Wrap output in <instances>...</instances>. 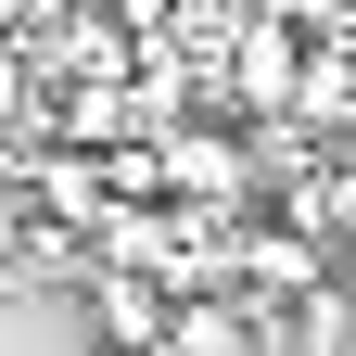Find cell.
<instances>
[{"label": "cell", "instance_id": "obj_1", "mask_svg": "<svg viewBox=\"0 0 356 356\" xmlns=\"http://www.w3.org/2000/svg\"><path fill=\"white\" fill-rule=\"evenodd\" d=\"M153 191H178V204H242L254 165L216 140V127H178V140H153Z\"/></svg>", "mask_w": 356, "mask_h": 356}, {"label": "cell", "instance_id": "obj_2", "mask_svg": "<svg viewBox=\"0 0 356 356\" xmlns=\"http://www.w3.org/2000/svg\"><path fill=\"white\" fill-rule=\"evenodd\" d=\"M254 343H267V318H254V305H229V293H178L153 356H254Z\"/></svg>", "mask_w": 356, "mask_h": 356}, {"label": "cell", "instance_id": "obj_3", "mask_svg": "<svg viewBox=\"0 0 356 356\" xmlns=\"http://www.w3.org/2000/svg\"><path fill=\"white\" fill-rule=\"evenodd\" d=\"M89 343H165V293L140 267H89Z\"/></svg>", "mask_w": 356, "mask_h": 356}, {"label": "cell", "instance_id": "obj_4", "mask_svg": "<svg viewBox=\"0 0 356 356\" xmlns=\"http://www.w3.org/2000/svg\"><path fill=\"white\" fill-rule=\"evenodd\" d=\"M280 331H293V356H343V343H356V305H343V280H305Z\"/></svg>", "mask_w": 356, "mask_h": 356}, {"label": "cell", "instance_id": "obj_5", "mask_svg": "<svg viewBox=\"0 0 356 356\" xmlns=\"http://www.w3.org/2000/svg\"><path fill=\"white\" fill-rule=\"evenodd\" d=\"M242 267H254V293H305V280H318V242H305V229H254Z\"/></svg>", "mask_w": 356, "mask_h": 356}, {"label": "cell", "instance_id": "obj_6", "mask_svg": "<svg viewBox=\"0 0 356 356\" xmlns=\"http://www.w3.org/2000/svg\"><path fill=\"white\" fill-rule=\"evenodd\" d=\"M64 127H76V140H115V127H127V89H102V76L64 89Z\"/></svg>", "mask_w": 356, "mask_h": 356}, {"label": "cell", "instance_id": "obj_7", "mask_svg": "<svg viewBox=\"0 0 356 356\" xmlns=\"http://www.w3.org/2000/svg\"><path fill=\"white\" fill-rule=\"evenodd\" d=\"M26 26H64V0H0V38H26Z\"/></svg>", "mask_w": 356, "mask_h": 356}, {"label": "cell", "instance_id": "obj_8", "mask_svg": "<svg viewBox=\"0 0 356 356\" xmlns=\"http://www.w3.org/2000/svg\"><path fill=\"white\" fill-rule=\"evenodd\" d=\"M13 102H26V89H13V64H0V115H13Z\"/></svg>", "mask_w": 356, "mask_h": 356}, {"label": "cell", "instance_id": "obj_9", "mask_svg": "<svg viewBox=\"0 0 356 356\" xmlns=\"http://www.w3.org/2000/svg\"><path fill=\"white\" fill-rule=\"evenodd\" d=\"M89 356H153V343H89Z\"/></svg>", "mask_w": 356, "mask_h": 356}]
</instances>
